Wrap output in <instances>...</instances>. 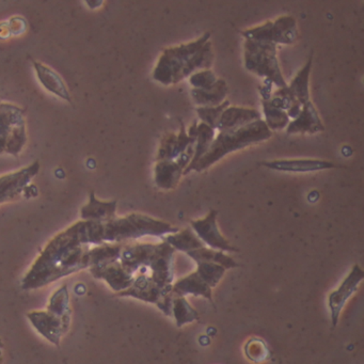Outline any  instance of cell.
Wrapping results in <instances>:
<instances>
[{
	"mask_svg": "<svg viewBox=\"0 0 364 364\" xmlns=\"http://www.w3.org/2000/svg\"><path fill=\"white\" fill-rule=\"evenodd\" d=\"M104 244V223L80 220L57 234L22 280V289H35L88 268L89 245Z\"/></svg>",
	"mask_w": 364,
	"mask_h": 364,
	"instance_id": "1",
	"label": "cell"
},
{
	"mask_svg": "<svg viewBox=\"0 0 364 364\" xmlns=\"http://www.w3.org/2000/svg\"><path fill=\"white\" fill-rule=\"evenodd\" d=\"M272 136V132L268 129L262 119L240 129L220 132L219 135L215 137L208 152L198 161L197 165L193 168V171H204L218 163L228 154L265 141Z\"/></svg>",
	"mask_w": 364,
	"mask_h": 364,
	"instance_id": "2",
	"label": "cell"
},
{
	"mask_svg": "<svg viewBox=\"0 0 364 364\" xmlns=\"http://www.w3.org/2000/svg\"><path fill=\"white\" fill-rule=\"evenodd\" d=\"M178 230L171 223L134 213L104 223V242H127L146 236L163 238Z\"/></svg>",
	"mask_w": 364,
	"mask_h": 364,
	"instance_id": "3",
	"label": "cell"
},
{
	"mask_svg": "<svg viewBox=\"0 0 364 364\" xmlns=\"http://www.w3.org/2000/svg\"><path fill=\"white\" fill-rule=\"evenodd\" d=\"M210 39V33H205L196 41L164 50L153 71L154 80L165 86L178 84V76L186 63Z\"/></svg>",
	"mask_w": 364,
	"mask_h": 364,
	"instance_id": "4",
	"label": "cell"
},
{
	"mask_svg": "<svg viewBox=\"0 0 364 364\" xmlns=\"http://www.w3.org/2000/svg\"><path fill=\"white\" fill-rule=\"evenodd\" d=\"M244 48L245 65L249 71L257 74L259 77L270 80L279 88L287 86L279 65L277 46L246 40Z\"/></svg>",
	"mask_w": 364,
	"mask_h": 364,
	"instance_id": "5",
	"label": "cell"
},
{
	"mask_svg": "<svg viewBox=\"0 0 364 364\" xmlns=\"http://www.w3.org/2000/svg\"><path fill=\"white\" fill-rule=\"evenodd\" d=\"M25 110L12 104L0 103V154L18 156L27 142Z\"/></svg>",
	"mask_w": 364,
	"mask_h": 364,
	"instance_id": "6",
	"label": "cell"
},
{
	"mask_svg": "<svg viewBox=\"0 0 364 364\" xmlns=\"http://www.w3.org/2000/svg\"><path fill=\"white\" fill-rule=\"evenodd\" d=\"M119 297H133L148 304H155L166 316H172V287L164 289L157 285L149 274L135 276L133 284L125 291L117 293Z\"/></svg>",
	"mask_w": 364,
	"mask_h": 364,
	"instance_id": "7",
	"label": "cell"
},
{
	"mask_svg": "<svg viewBox=\"0 0 364 364\" xmlns=\"http://www.w3.org/2000/svg\"><path fill=\"white\" fill-rule=\"evenodd\" d=\"M242 35L248 41L257 43L289 46L297 40V24L291 16H281L277 20L268 21L261 26L247 29L242 31Z\"/></svg>",
	"mask_w": 364,
	"mask_h": 364,
	"instance_id": "8",
	"label": "cell"
},
{
	"mask_svg": "<svg viewBox=\"0 0 364 364\" xmlns=\"http://www.w3.org/2000/svg\"><path fill=\"white\" fill-rule=\"evenodd\" d=\"M364 280V272L360 265L355 264L349 270L347 276L343 279L338 289L332 291L328 295V308H329L330 318L332 326L336 327L340 321L341 313L344 309L346 302L355 295L359 289L360 284Z\"/></svg>",
	"mask_w": 364,
	"mask_h": 364,
	"instance_id": "9",
	"label": "cell"
},
{
	"mask_svg": "<svg viewBox=\"0 0 364 364\" xmlns=\"http://www.w3.org/2000/svg\"><path fill=\"white\" fill-rule=\"evenodd\" d=\"M217 217L218 212L216 210H210L204 218L191 221V229L208 248L225 253L238 252L240 250L221 234L217 225Z\"/></svg>",
	"mask_w": 364,
	"mask_h": 364,
	"instance_id": "10",
	"label": "cell"
},
{
	"mask_svg": "<svg viewBox=\"0 0 364 364\" xmlns=\"http://www.w3.org/2000/svg\"><path fill=\"white\" fill-rule=\"evenodd\" d=\"M176 250L167 242H157L152 259L148 265L150 278L164 289L171 287L174 282L173 257Z\"/></svg>",
	"mask_w": 364,
	"mask_h": 364,
	"instance_id": "11",
	"label": "cell"
},
{
	"mask_svg": "<svg viewBox=\"0 0 364 364\" xmlns=\"http://www.w3.org/2000/svg\"><path fill=\"white\" fill-rule=\"evenodd\" d=\"M197 134L198 123L196 121L191 125L188 132H186L185 125L181 122L180 133L167 134L161 140L156 161H176L189 146H195Z\"/></svg>",
	"mask_w": 364,
	"mask_h": 364,
	"instance_id": "12",
	"label": "cell"
},
{
	"mask_svg": "<svg viewBox=\"0 0 364 364\" xmlns=\"http://www.w3.org/2000/svg\"><path fill=\"white\" fill-rule=\"evenodd\" d=\"M39 171V161H35L28 167L0 176V204L20 197Z\"/></svg>",
	"mask_w": 364,
	"mask_h": 364,
	"instance_id": "13",
	"label": "cell"
},
{
	"mask_svg": "<svg viewBox=\"0 0 364 364\" xmlns=\"http://www.w3.org/2000/svg\"><path fill=\"white\" fill-rule=\"evenodd\" d=\"M27 317L36 330L48 342L56 346L60 345L61 338L70 330V326H68L60 317L56 316L48 310L33 311L27 314Z\"/></svg>",
	"mask_w": 364,
	"mask_h": 364,
	"instance_id": "14",
	"label": "cell"
},
{
	"mask_svg": "<svg viewBox=\"0 0 364 364\" xmlns=\"http://www.w3.org/2000/svg\"><path fill=\"white\" fill-rule=\"evenodd\" d=\"M155 248L156 244L152 242H127L123 247L119 261L129 274L135 276L136 272L141 268L148 267Z\"/></svg>",
	"mask_w": 364,
	"mask_h": 364,
	"instance_id": "15",
	"label": "cell"
},
{
	"mask_svg": "<svg viewBox=\"0 0 364 364\" xmlns=\"http://www.w3.org/2000/svg\"><path fill=\"white\" fill-rule=\"evenodd\" d=\"M95 278L105 281L116 293L125 291L133 284L135 276L129 274L121 265L120 261L114 262L102 267L89 268Z\"/></svg>",
	"mask_w": 364,
	"mask_h": 364,
	"instance_id": "16",
	"label": "cell"
},
{
	"mask_svg": "<svg viewBox=\"0 0 364 364\" xmlns=\"http://www.w3.org/2000/svg\"><path fill=\"white\" fill-rule=\"evenodd\" d=\"M262 166L274 171L295 172V173L323 171V170L333 169L336 167L333 163L319 161V159H279V161H264Z\"/></svg>",
	"mask_w": 364,
	"mask_h": 364,
	"instance_id": "17",
	"label": "cell"
},
{
	"mask_svg": "<svg viewBox=\"0 0 364 364\" xmlns=\"http://www.w3.org/2000/svg\"><path fill=\"white\" fill-rule=\"evenodd\" d=\"M261 120V114L252 108L228 107L221 114L216 129L220 132L233 131L246 127L255 121Z\"/></svg>",
	"mask_w": 364,
	"mask_h": 364,
	"instance_id": "18",
	"label": "cell"
},
{
	"mask_svg": "<svg viewBox=\"0 0 364 364\" xmlns=\"http://www.w3.org/2000/svg\"><path fill=\"white\" fill-rule=\"evenodd\" d=\"M323 122L319 118L318 112L312 103L308 102L302 106L299 116L289 123L287 127V133L289 135L293 134H316L323 132Z\"/></svg>",
	"mask_w": 364,
	"mask_h": 364,
	"instance_id": "19",
	"label": "cell"
},
{
	"mask_svg": "<svg viewBox=\"0 0 364 364\" xmlns=\"http://www.w3.org/2000/svg\"><path fill=\"white\" fill-rule=\"evenodd\" d=\"M186 168L178 159L157 161L154 168L155 184L164 191L176 188Z\"/></svg>",
	"mask_w": 364,
	"mask_h": 364,
	"instance_id": "20",
	"label": "cell"
},
{
	"mask_svg": "<svg viewBox=\"0 0 364 364\" xmlns=\"http://www.w3.org/2000/svg\"><path fill=\"white\" fill-rule=\"evenodd\" d=\"M213 289H210L197 272H193L183 278L178 279L172 284V294L174 296L193 295L195 297H203L210 302H214Z\"/></svg>",
	"mask_w": 364,
	"mask_h": 364,
	"instance_id": "21",
	"label": "cell"
},
{
	"mask_svg": "<svg viewBox=\"0 0 364 364\" xmlns=\"http://www.w3.org/2000/svg\"><path fill=\"white\" fill-rule=\"evenodd\" d=\"M116 212L117 201H100L92 191L88 204L80 210V217L85 221L105 223L116 218Z\"/></svg>",
	"mask_w": 364,
	"mask_h": 364,
	"instance_id": "22",
	"label": "cell"
},
{
	"mask_svg": "<svg viewBox=\"0 0 364 364\" xmlns=\"http://www.w3.org/2000/svg\"><path fill=\"white\" fill-rule=\"evenodd\" d=\"M127 242H104L89 249L87 252L88 268L102 267L119 261L123 247Z\"/></svg>",
	"mask_w": 364,
	"mask_h": 364,
	"instance_id": "23",
	"label": "cell"
},
{
	"mask_svg": "<svg viewBox=\"0 0 364 364\" xmlns=\"http://www.w3.org/2000/svg\"><path fill=\"white\" fill-rule=\"evenodd\" d=\"M33 68L37 72L40 82L46 90L50 91V93L57 95L60 99L71 102V95H70L69 90H68L63 78L58 75L57 72L48 68V65H43V63H38V61H33Z\"/></svg>",
	"mask_w": 364,
	"mask_h": 364,
	"instance_id": "24",
	"label": "cell"
},
{
	"mask_svg": "<svg viewBox=\"0 0 364 364\" xmlns=\"http://www.w3.org/2000/svg\"><path fill=\"white\" fill-rule=\"evenodd\" d=\"M229 88L223 80H217L214 86L208 89H191L193 102L200 107H215L223 104L227 99Z\"/></svg>",
	"mask_w": 364,
	"mask_h": 364,
	"instance_id": "25",
	"label": "cell"
},
{
	"mask_svg": "<svg viewBox=\"0 0 364 364\" xmlns=\"http://www.w3.org/2000/svg\"><path fill=\"white\" fill-rule=\"evenodd\" d=\"M213 61H214V53H213L212 50V43H210V41H208L186 63L184 69L181 72L180 76H178V84L182 82L183 80H185V78L191 77L193 74L197 73V72L210 70V68L212 67Z\"/></svg>",
	"mask_w": 364,
	"mask_h": 364,
	"instance_id": "26",
	"label": "cell"
},
{
	"mask_svg": "<svg viewBox=\"0 0 364 364\" xmlns=\"http://www.w3.org/2000/svg\"><path fill=\"white\" fill-rule=\"evenodd\" d=\"M163 240L167 242L174 250L185 253L197 250V249L202 248V247H206L201 242V240L196 235L191 228L178 230L176 233L166 235L165 237H163Z\"/></svg>",
	"mask_w": 364,
	"mask_h": 364,
	"instance_id": "27",
	"label": "cell"
},
{
	"mask_svg": "<svg viewBox=\"0 0 364 364\" xmlns=\"http://www.w3.org/2000/svg\"><path fill=\"white\" fill-rule=\"evenodd\" d=\"M215 137V129L208 125L204 124V123H200L198 124V134L197 140H196L195 144V153H193V159H191V164L188 167L185 169L183 176L191 173L193 171V168L197 165L198 161L208 152L210 146H212L213 141H214Z\"/></svg>",
	"mask_w": 364,
	"mask_h": 364,
	"instance_id": "28",
	"label": "cell"
},
{
	"mask_svg": "<svg viewBox=\"0 0 364 364\" xmlns=\"http://www.w3.org/2000/svg\"><path fill=\"white\" fill-rule=\"evenodd\" d=\"M186 255L191 259H193L196 263H198V262H210V263L218 264L227 270L238 267L237 262L233 257H230L228 253L215 250V249H210L208 247H202V248L191 251Z\"/></svg>",
	"mask_w": 364,
	"mask_h": 364,
	"instance_id": "29",
	"label": "cell"
},
{
	"mask_svg": "<svg viewBox=\"0 0 364 364\" xmlns=\"http://www.w3.org/2000/svg\"><path fill=\"white\" fill-rule=\"evenodd\" d=\"M313 59L312 57L309 58L308 63L304 65V67L298 72L297 75L294 77L289 84V89L293 95L294 99L296 101L304 104L310 102V92H309V77H310L311 68H312Z\"/></svg>",
	"mask_w": 364,
	"mask_h": 364,
	"instance_id": "30",
	"label": "cell"
},
{
	"mask_svg": "<svg viewBox=\"0 0 364 364\" xmlns=\"http://www.w3.org/2000/svg\"><path fill=\"white\" fill-rule=\"evenodd\" d=\"M48 311L56 316L60 317L68 326H71V306H70V294L67 285L57 289L48 302Z\"/></svg>",
	"mask_w": 364,
	"mask_h": 364,
	"instance_id": "31",
	"label": "cell"
},
{
	"mask_svg": "<svg viewBox=\"0 0 364 364\" xmlns=\"http://www.w3.org/2000/svg\"><path fill=\"white\" fill-rule=\"evenodd\" d=\"M172 316L174 317L176 327L178 328L195 323L200 318L198 311L189 304L186 297L182 296H174L172 300Z\"/></svg>",
	"mask_w": 364,
	"mask_h": 364,
	"instance_id": "32",
	"label": "cell"
},
{
	"mask_svg": "<svg viewBox=\"0 0 364 364\" xmlns=\"http://www.w3.org/2000/svg\"><path fill=\"white\" fill-rule=\"evenodd\" d=\"M262 106H263L264 116L265 120L264 122L267 125L270 131H281L287 129L289 123V118L287 117V112L279 109L272 105L270 99L261 100Z\"/></svg>",
	"mask_w": 364,
	"mask_h": 364,
	"instance_id": "33",
	"label": "cell"
},
{
	"mask_svg": "<svg viewBox=\"0 0 364 364\" xmlns=\"http://www.w3.org/2000/svg\"><path fill=\"white\" fill-rule=\"evenodd\" d=\"M244 353L247 359L253 363H262L270 357L269 348L265 341L257 336H253L245 343Z\"/></svg>",
	"mask_w": 364,
	"mask_h": 364,
	"instance_id": "34",
	"label": "cell"
},
{
	"mask_svg": "<svg viewBox=\"0 0 364 364\" xmlns=\"http://www.w3.org/2000/svg\"><path fill=\"white\" fill-rule=\"evenodd\" d=\"M196 272L201 277L202 280L210 287L214 289L223 280L227 269L218 264L210 262H198Z\"/></svg>",
	"mask_w": 364,
	"mask_h": 364,
	"instance_id": "35",
	"label": "cell"
},
{
	"mask_svg": "<svg viewBox=\"0 0 364 364\" xmlns=\"http://www.w3.org/2000/svg\"><path fill=\"white\" fill-rule=\"evenodd\" d=\"M229 106L230 102L225 100L223 104L215 106V107H198L197 114L199 118L201 119L202 123L208 125L213 129H216L221 114Z\"/></svg>",
	"mask_w": 364,
	"mask_h": 364,
	"instance_id": "36",
	"label": "cell"
},
{
	"mask_svg": "<svg viewBox=\"0 0 364 364\" xmlns=\"http://www.w3.org/2000/svg\"><path fill=\"white\" fill-rule=\"evenodd\" d=\"M188 78L189 84L191 85L193 89H208L214 86L218 80L212 70H203V71L197 72Z\"/></svg>",
	"mask_w": 364,
	"mask_h": 364,
	"instance_id": "37",
	"label": "cell"
},
{
	"mask_svg": "<svg viewBox=\"0 0 364 364\" xmlns=\"http://www.w3.org/2000/svg\"><path fill=\"white\" fill-rule=\"evenodd\" d=\"M270 102L274 107L279 108V109L284 110L287 112L289 108L291 107L296 101L294 99L293 95L289 91V87H284V88H279L278 90L274 91L272 93V97H270Z\"/></svg>",
	"mask_w": 364,
	"mask_h": 364,
	"instance_id": "38",
	"label": "cell"
},
{
	"mask_svg": "<svg viewBox=\"0 0 364 364\" xmlns=\"http://www.w3.org/2000/svg\"><path fill=\"white\" fill-rule=\"evenodd\" d=\"M1 349H3V343L0 341V362L3 360V353H1Z\"/></svg>",
	"mask_w": 364,
	"mask_h": 364,
	"instance_id": "39",
	"label": "cell"
}]
</instances>
